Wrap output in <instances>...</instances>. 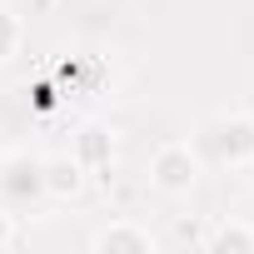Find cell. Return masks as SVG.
Masks as SVG:
<instances>
[{
  "label": "cell",
  "instance_id": "obj_1",
  "mask_svg": "<svg viewBox=\"0 0 254 254\" xmlns=\"http://www.w3.org/2000/svg\"><path fill=\"white\" fill-rule=\"evenodd\" d=\"M199 155L224 170H249L254 165V115H244V110L209 115L199 130Z\"/></svg>",
  "mask_w": 254,
  "mask_h": 254
},
{
  "label": "cell",
  "instance_id": "obj_2",
  "mask_svg": "<svg viewBox=\"0 0 254 254\" xmlns=\"http://www.w3.org/2000/svg\"><path fill=\"white\" fill-rule=\"evenodd\" d=\"M50 199V185H45V160L30 155V150H10L0 155V204L5 209H35Z\"/></svg>",
  "mask_w": 254,
  "mask_h": 254
},
{
  "label": "cell",
  "instance_id": "obj_3",
  "mask_svg": "<svg viewBox=\"0 0 254 254\" xmlns=\"http://www.w3.org/2000/svg\"><path fill=\"white\" fill-rule=\"evenodd\" d=\"M150 185H155L160 194H170V199L190 194V190L199 185V150H190L185 140L160 145L155 160H150Z\"/></svg>",
  "mask_w": 254,
  "mask_h": 254
},
{
  "label": "cell",
  "instance_id": "obj_4",
  "mask_svg": "<svg viewBox=\"0 0 254 254\" xmlns=\"http://www.w3.org/2000/svg\"><path fill=\"white\" fill-rule=\"evenodd\" d=\"M90 249L95 254H150L155 249V234L140 229V224H110V229H100L90 239Z\"/></svg>",
  "mask_w": 254,
  "mask_h": 254
},
{
  "label": "cell",
  "instance_id": "obj_5",
  "mask_svg": "<svg viewBox=\"0 0 254 254\" xmlns=\"http://www.w3.org/2000/svg\"><path fill=\"white\" fill-rule=\"evenodd\" d=\"M45 185H50V199H55V194H75L85 180H80L75 160H45Z\"/></svg>",
  "mask_w": 254,
  "mask_h": 254
},
{
  "label": "cell",
  "instance_id": "obj_6",
  "mask_svg": "<svg viewBox=\"0 0 254 254\" xmlns=\"http://www.w3.org/2000/svg\"><path fill=\"white\" fill-rule=\"evenodd\" d=\"M204 244H209V249H254V229H244V224H219Z\"/></svg>",
  "mask_w": 254,
  "mask_h": 254
},
{
  "label": "cell",
  "instance_id": "obj_7",
  "mask_svg": "<svg viewBox=\"0 0 254 254\" xmlns=\"http://www.w3.org/2000/svg\"><path fill=\"white\" fill-rule=\"evenodd\" d=\"M15 50H20V20H15L5 5H0V65H5Z\"/></svg>",
  "mask_w": 254,
  "mask_h": 254
},
{
  "label": "cell",
  "instance_id": "obj_8",
  "mask_svg": "<svg viewBox=\"0 0 254 254\" xmlns=\"http://www.w3.org/2000/svg\"><path fill=\"white\" fill-rule=\"evenodd\" d=\"M10 244H15V214L0 204V249H10Z\"/></svg>",
  "mask_w": 254,
  "mask_h": 254
}]
</instances>
